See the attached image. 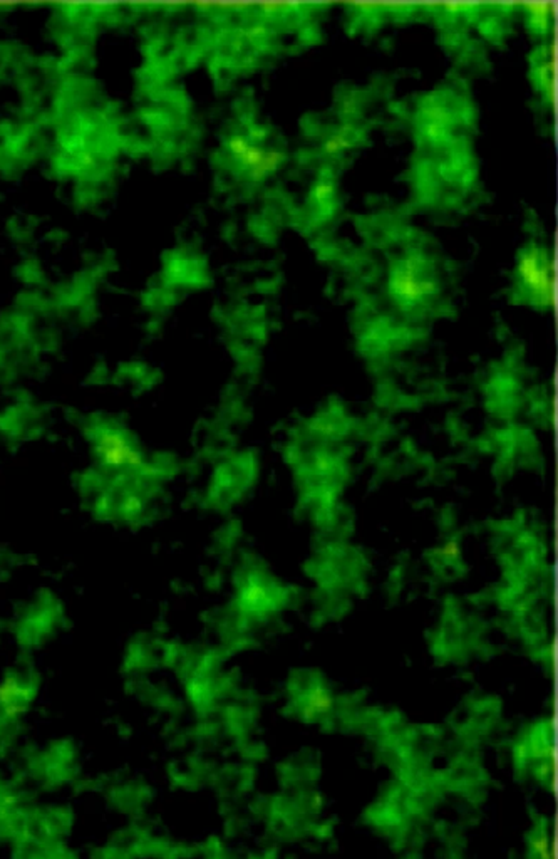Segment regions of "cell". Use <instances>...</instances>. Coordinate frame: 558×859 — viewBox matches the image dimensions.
<instances>
[{
	"instance_id": "1",
	"label": "cell",
	"mask_w": 558,
	"mask_h": 859,
	"mask_svg": "<svg viewBox=\"0 0 558 859\" xmlns=\"http://www.w3.org/2000/svg\"><path fill=\"white\" fill-rule=\"evenodd\" d=\"M518 274L521 282L538 304H552L553 299V277L550 260L538 249L523 252L518 262Z\"/></svg>"
},
{
	"instance_id": "2",
	"label": "cell",
	"mask_w": 558,
	"mask_h": 859,
	"mask_svg": "<svg viewBox=\"0 0 558 859\" xmlns=\"http://www.w3.org/2000/svg\"><path fill=\"white\" fill-rule=\"evenodd\" d=\"M228 150L233 153V156L250 170L251 175H265L280 163L282 156L278 153H270L260 150L259 146H254L247 138L233 136L228 141Z\"/></svg>"
},
{
	"instance_id": "3",
	"label": "cell",
	"mask_w": 558,
	"mask_h": 859,
	"mask_svg": "<svg viewBox=\"0 0 558 859\" xmlns=\"http://www.w3.org/2000/svg\"><path fill=\"white\" fill-rule=\"evenodd\" d=\"M99 452L105 455V460L109 462V465H116V467H124L129 465V462L134 458L133 448L129 447L128 443L124 442L123 438H119L118 435H106L105 443L101 445V450Z\"/></svg>"
}]
</instances>
